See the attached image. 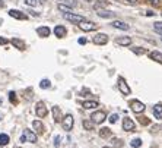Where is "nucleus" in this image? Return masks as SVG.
Returning a JSON list of instances; mask_svg holds the SVG:
<instances>
[{
  "instance_id": "1",
  "label": "nucleus",
  "mask_w": 162,
  "mask_h": 148,
  "mask_svg": "<svg viewBox=\"0 0 162 148\" xmlns=\"http://www.w3.org/2000/svg\"><path fill=\"white\" fill-rule=\"evenodd\" d=\"M73 123H74V120H73L72 114H66V116H63L61 125H63V129L66 130V132H70V130L73 129Z\"/></svg>"
},
{
  "instance_id": "2",
  "label": "nucleus",
  "mask_w": 162,
  "mask_h": 148,
  "mask_svg": "<svg viewBox=\"0 0 162 148\" xmlns=\"http://www.w3.org/2000/svg\"><path fill=\"white\" fill-rule=\"evenodd\" d=\"M107 119V114L104 113V111H95V113H92L90 114V120H92V123H98V125H101L104 120Z\"/></svg>"
},
{
  "instance_id": "3",
  "label": "nucleus",
  "mask_w": 162,
  "mask_h": 148,
  "mask_svg": "<svg viewBox=\"0 0 162 148\" xmlns=\"http://www.w3.org/2000/svg\"><path fill=\"white\" fill-rule=\"evenodd\" d=\"M22 136L25 138V142H31V144H35L36 142V133L32 132L31 129H23Z\"/></svg>"
},
{
  "instance_id": "4",
  "label": "nucleus",
  "mask_w": 162,
  "mask_h": 148,
  "mask_svg": "<svg viewBox=\"0 0 162 148\" xmlns=\"http://www.w3.org/2000/svg\"><path fill=\"white\" fill-rule=\"evenodd\" d=\"M130 107H131V110L134 111V113H143L144 109H146V106H144L142 101H139V100H133L130 103Z\"/></svg>"
},
{
  "instance_id": "5",
  "label": "nucleus",
  "mask_w": 162,
  "mask_h": 148,
  "mask_svg": "<svg viewBox=\"0 0 162 148\" xmlns=\"http://www.w3.org/2000/svg\"><path fill=\"white\" fill-rule=\"evenodd\" d=\"M63 18L66 19V21H69V22H73V24H79V22H82L83 18L80 16V15H76V13H63Z\"/></svg>"
},
{
  "instance_id": "6",
  "label": "nucleus",
  "mask_w": 162,
  "mask_h": 148,
  "mask_svg": "<svg viewBox=\"0 0 162 148\" xmlns=\"http://www.w3.org/2000/svg\"><path fill=\"white\" fill-rule=\"evenodd\" d=\"M136 128V123L130 119V117H124L123 119V129L127 130V132H131V130H134Z\"/></svg>"
},
{
  "instance_id": "7",
  "label": "nucleus",
  "mask_w": 162,
  "mask_h": 148,
  "mask_svg": "<svg viewBox=\"0 0 162 148\" xmlns=\"http://www.w3.org/2000/svg\"><path fill=\"white\" fill-rule=\"evenodd\" d=\"M77 25H79V28H80L82 31H93V29H96V25H95L93 22L82 21V22H79Z\"/></svg>"
},
{
  "instance_id": "8",
  "label": "nucleus",
  "mask_w": 162,
  "mask_h": 148,
  "mask_svg": "<svg viewBox=\"0 0 162 148\" xmlns=\"http://www.w3.org/2000/svg\"><path fill=\"white\" fill-rule=\"evenodd\" d=\"M35 111H36V116H38V117H45V116H47V113H48L47 107L44 106V103H42V101H39V103L36 104Z\"/></svg>"
},
{
  "instance_id": "9",
  "label": "nucleus",
  "mask_w": 162,
  "mask_h": 148,
  "mask_svg": "<svg viewBox=\"0 0 162 148\" xmlns=\"http://www.w3.org/2000/svg\"><path fill=\"white\" fill-rule=\"evenodd\" d=\"M118 88H120V91L124 94V95H128V94L131 93V91H130V87L127 85V82L123 79V78L118 79Z\"/></svg>"
},
{
  "instance_id": "10",
  "label": "nucleus",
  "mask_w": 162,
  "mask_h": 148,
  "mask_svg": "<svg viewBox=\"0 0 162 148\" xmlns=\"http://www.w3.org/2000/svg\"><path fill=\"white\" fill-rule=\"evenodd\" d=\"M66 34H67L66 27H63V25H57V27H54V35H57L58 38H63Z\"/></svg>"
},
{
  "instance_id": "11",
  "label": "nucleus",
  "mask_w": 162,
  "mask_h": 148,
  "mask_svg": "<svg viewBox=\"0 0 162 148\" xmlns=\"http://www.w3.org/2000/svg\"><path fill=\"white\" fill-rule=\"evenodd\" d=\"M93 43L98 44V46H104V44H107L108 43V37L105 35V34H98V35L93 37Z\"/></svg>"
},
{
  "instance_id": "12",
  "label": "nucleus",
  "mask_w": 162,
  "mask_h": 148,
  "mask_svg": "<svg viewBox=\"0 0 162 148\" xmlns=\"http://www.w3.org/2000/svg\"><path fill=\"white\" fill-rule=\"evenodd\" d=\"M53 119L54 122H61L63 120V114H61V111H60V109L57 107V106H54L53 107Z\"/></svg>"
},
{
  "instance_id": "13",
  "label": "nucleus",
  "mask_w": 162,
  "mask_h": 148,
  "mask_svg": "<svg viewBox=\"0 0 162 148\" xmlns=\"http://www.w3.org/2000/svg\"><path fill=\"white\" fill-rule=\"evenodd\" d=\"M36 32H38V35H41V37H48V35L51 34V29H50L48 27H39V28H36Z\"/></svg>"
},
{
  "instance_id": "14",
  "label": "nucleus",
  "mask_w": 162,
  "mask_h": 148,
  "mask_svg": "<svg viewBox=\"0 0 162 148\" xmlns=\"http://www.w3.org/2000/svg\"><path fill=\"white\" fill-rule=\"evenodd\" d=\"M83 109H86V110H93V109H96L99 104H98V101H95V100H92V101H83Z\"/></svg>"
},
{
  "instance_id": "15",
  "label": "nucleus",
  "mask_w": 162,
  "mask_h": 148,
  "mask_svg": "<svg viewBox=\"0 0 162 148\" xmlns=\"http://www.w3.org/2000/svg\"><path fill=\"white\" fill-rule=\"evenodd\" d=\"M112 27L117 28V29H121V31H127L128 29V25L121 22V21H112Z\"/></svg>"
},
{
  "instance_id": "16",
  "label": "nucleus",
  "mask_w": 162,
  "mask_h": 148,
  "mask_svg": "<svg viewBox=\"0 0 162 148\" xmlns=\"http://www.w3.org/2000/svg\"><path fill=\"white\" fill-rule=\"evenodd\" d=\"M9 15H10L12 18H16V19H26V16H25L22 12L15 10V9H10V10H9Z\"/></svg>"
},
{
  "instance_id": "17",
  "label": "nucleus",
  "mask_w": 162,
  "mask_h": 148,
  "mask_svg": "<svg viewBox=\"0 0 162 148\" xmlns=\"http://www.w3.org/2000/svg\"><path fill=\"white\" fill-rule=\"evenodd\" d=\"M32 128L35 129L36 133H42V132H44V125H42L39 120H34V122H32Z\"/></svg>"
},
{
  "instance_id": "18",
  "label": "nucleus",
  "mask_w": 162,
  "mask_h": 148,
  "mask_svg": "<svg viewBox=\"0 0 162 148\" xmlns=\"http://www.w3.org/2000/svg\"><path fill=\"white\" fill-rule=\"evenodd\" d=\"M98 16L99 18H105V19H109V18H114V12H109V10H99L98 12Z\"/></svg>"
},
{
  "instance_id": "19",
  "label": "nucleus",
  "mask_w": 162,
  "mask_h": 148,
  "mask_svg": "<svg viewBox=\"0 0 162 148\" xmlns=\"http://www.w3.org/2000/svg\"><path fill=\"white\" fill-rule=\"evenodd\" d=\"M115 41L120 46H130L131 44V38H128V37H120V38H117Z\"/></svg>"
},
{
  "instance_id": "20",
  "label": "nucleus",
  "mask_w": 162,
  "mask_h": 148,
  "mask_svg": "<svg viewBox=\"0 0 162 148\" xmlns=\"http://www.w3.org/2000/svg\"><path fill=\"white\" fill-rule=\"evenodd\" d=\"M9 141H10V138H9V135H7V133H0V147L7 145V144H9Z\"/></svg>"
},
{
  "instance_id": "21",
  "label": "nucleus",
  "mask_w": 162,
  "mask_h": 148,
  "mask_svg": "<svg viewBox=\"0 0 162 148\" xmlns=\"http://www.w3.org/2000/svg\"><path fill=\"white\" fill-rule=\"evenodd\" d=\"M153 114H155L156 119H162V104L153 106Z\"/></svg>"
},
{
  "instance_id": "22",
  "label": "nucleus",
  "mask_w": 162,
  "mask_h": 148,
  "mask_svg": "<svg viewBox=\"0 0 162 148\" xmlns=\"http://www.w3.org/2000/svg\"><path fill=\"white\" fill-rule=\"evenodd\" d=\"M150 59L155 60V62L162 63V53H159V52H152V53H150Z\"/></svg>"
},
{
  "instance_id": "23",
  "label": "nucleus",
  "mask_w": 162,
  "mask_h": 148,
  "mask_svg": "<svg viewBox=\"0 0 162 148\" xmlns=\"http://www.w3.org/2000/svg\"><path fill=\"white\" fill-rule=\"evenodd\" d=\"M57 9H58L60 12H63V13H70V12H72V7H69V6H66V4H63V3H60V4L57 6Z\"/></svg>"
},
{
  "instance_id": "24",
  "label": "nucleus",
  "mask_w": 162,
  "mask_h": 148,
  "mask_svg": "<svg viewBox=\"0 0 162 148\" xmlns=\"http://www.w3.org/2000/svg\"><path fill=\"white\" fill-rule=\"evenodd\" d=\"M99 136H101V138H108V136H111V129H108V128H101Z\"/></svg>"
},
{
  "instance_id": "25",
  "label": "nucleus",
  "mask_w": 162,
  "mask_h": 148,
  "mask_svg": "<svg viewBox=\"0 0 162 148\" xmlns=\"http://www.w3.org/2000/svg\"><path fill=\"white\" fill-rule=\"evenodd\" d=\"M130 145H131L133 148H139V147H142V139H140V138H134V139H131Z\"/></svg>"
},
{
  "instance_id": "26",
  "label": "nucleus",
  "mask_w": 162,
  "mask_h": 148,
  "mask_svg": "<svg viewBox=\"0 0 162 148\" xmlns=\"http://www.w3.org/2000/svg\"><path fill=\"white\" fill-rule=\"evenodd\" d=\"M39 87H41L42 90H48V88L51 87V82H50L48 79H42V81L39 82Z\"/></svg>"
},
{
  "instance_id": "27",
  "label": "nucleus",
  "mask_w": 162,
  "mask_h": 148,
  "mask_svg": "<svg viewBox=\"0 0 162 148\" xmlns=\"http://www.w3.org/2000/svg\"><path fill=\"white\" fill-rule=\"evenodd\" d=\"M42 1L44 0H25V3L28 4V6H38V4H42Z\"/></svg>"
},
{
  "instance_id": "28",
  "label": "nucleus",
  "mask_w": 162,
  "mask_h": 148,
  "mask_svg": "<svg viewBox=\"0 0 162 148\" xmlns=\"http://www.w3.org/2000/svg\"><path fill=\"white\" fill-rule=\"evenodd\" d=\"M12 43H13V44H15L18 49H23V47H25L23 41H20V40H18V38H13V40H12Z\"/></svg>"
},
{
  "instance_id": "29",
  "label": "nucleus",
  "mask_w": 162,
  "mask_h": 148,
  "mask_svg": "<svg viewBox=\"0 0 162 148\" xmlns=\"http://www.w3.org/2000/svg\"><path fill=\"white\" fill-rule=\"evenodd\" d=\"M131 52H133V53H136V54H144V53H146V49H140V47H133V49H131Z\"/></svg>"
},
{
  "instance_id": "30",
  "label": "nucleus",
  "mask_w": 162,
  "mask_h": 148,
  "mask_svg": "<svg viewBox=\"0 0 162 148\" xmlns=\"http://www.w3.org/2000/svg\"><path fill=\"white\" fill-rule=\"evenodd\" d=\"M153 29H155L156 32L162 34V22H155V24H153Z\"/></svg>"
},
{
  "instance_id": "31",
  "label": "nucleus",
  "mask_w": 162,
  "mask_h": 148,
  "mask_svg": "<svg viewBox=\"0 0 162 148\" xmlns=\"http://www.w3.org/2000/svg\"><path fill=\"white\" fill-rule=\"evenodd\" d=\"M64 4L69 6V7H74L77 4V1H74V0H64Z\"/></svg>"
},
{
  "instance_id": "32",
  "label": "nucleus",
  "mask_w": 162,
  "mask_h": 148,
  "mask_svg": "<svg viewBox=\"0 0 162 148\" xmlns=\"http://www.w3.org/2000/svg\"><path fill=\"white\" fill-rule=\"evenodd\" d=\"M108 120H109V123H117V120H118V116H117V114H111V116L108 117Z\"/></svg>"
},
{
  "instance_id": "33",
  "label": "nucleus",
  "mask_w": 162,
  "mask_h": 148,
  "mask_svg": "<svg viewBox=\"0 0 162 148\" xmlns=\"http://www.w3.org/2000/svg\"><path fill=\"white\" fill-rule=\"evenodd\" d=\"M83 128H85L86 130H90L92 129V123L88 122V120H83Z\"/></svg>"
},
{
  "instance_id": "34",
  "label": "nucleus",
  "mask_w": 162,
  "mask_h": 148,
  "mask_svg": "<svg viewBox=\"0 0 162 148\" xmlns=\"http://www.w3.org/2000/svg\"><path fill=\"white\" fill-rule=\"evenodd\" d=\"M53 141H54V147H60V135H55Z\"/></svg>"
},
{
  "instance_id": "35",
  "label": "nucleus",
  "mask_w": 162,
  "mask_h": 148,
  "mask_svg": "<svg viewBox=\"0 0 162 148\" xmlns=\"http://www.w3.org/2000/svg\"><path fill=\"white\" fill-rule=\"evenodd\" d=\"M9 98H10V101H12V103H15V100H16V98H15V93H13V91H10V93H9Z\"/></svg>"
},
{
  "instance_id": "36",
  "label": "nucleus",
  "mask_w": 162,
  "mask_h": 148,
  "mask_svg": "<svg viewBox=\"0 0 162 148\" xmlns=\"http://www.w3.org/2000/svg\"><path fill=\"white\" fill-rule=\"evenodd\" d=\"M0 44H1V46H6V44H7V40L3 38V37H0Z\"/></svg>"
},
{
  "instance_id": "37",
  "label": "nucleus",
  "mask_w": 162,
  "mask_h": 148,
  "mask_svg": "<svg viewBox=\"0 0 162 148\" xmlns=\"http://www.w3.org/2000/svg\"><path fill=\"white\" fill-rule=\"evenodd\" d=\"M79 44H82V46H83V44H86V38H85V37L79 38Z\"/></svg>"
},
{
  "instance_id": "38",
  "label": "nucleus",
  "mask_w": 162,
  "mask_h": 148,
  "mask_svg": "<svg viewBox=\"0 0 162 148\" xmlns=\"http://www.w3.org/2000/svg\"><path fill=\"white\" fill-rule=\"evenodd\" d=\"M150 3H152L153 6H158V4H159V0H150Z\"/></svg>"
},
{
  "instance_id": "39",
  "label": "nucleus",
  "mask_w": 162,
  "mask_h": 148,
  "mask_svg": "<svg viewBox=\"0 0 162 148\" xmlns=\"http://www.w3.org/2000/svg\"><path fill=\"white\" fill-rule=\"evenodd\" d=\"M146 15H147V16H153V15H155V12H152V10H147V12H146Z\"/></svg>"
},
{
  "instance_id": "40",
  "label": "nucleus",
  "mask_w": 162,
  "mask_h": 148,
  "mask_svg": "<svg viewBox=\"0 0 162 148\" xmlns=\"http://www.w3.org/2000/svg\"><path fill=\"white\" fill-rule=\"evenodd\" d=\"M127 1H130V3H136L137 0H127Z\"/></svg>"
},
{
  "instance_id": "41",
  "label": "nucleus",
  "mask_w": 162,
  "mask_h": 148,
  "mask_svg": "<svg viewBox=\"0 0 162 148\" xmlns=\"http://www.w3.org/2000/svg\"><path fill=\"white\" fill-rule=\"evenodd\" d=\"M0 106H1V98H0Z\"/></svg>"
},
{
  "instance_id": "42",
  "label": "nucleus",
  "mask_w": 162,
  "mask_h": 148,
  "mask_svg": "<svg viewBox=\"0 0 162 148\" xmlns=\"http://www.w3.org/2000/svg\"><path fill=\"white\" fill-rule=\"evenodd\" d=\"M0 120H1V114H0Z\"/></svg>"
},
{
  "instance_id": "43",
  "label": "nucleus",
  "mask_w": 162,
  "mask_h": 148,
  "mask_svg": "<svg viewBox=\"0 0 162 148\" xmlns=\"http://www.w3.org/2000/svg\"><path fill=\"white\" fill-rule=\"evenodd\" d=\"M0 6H1V0H0Z\"/></svg>"
},
{
  "instance_id": "44",
  "label": "nucleus",
  "mask_w": 162,
  "mask_h": 148,
  "mask_svg": "<svg viewBox=\"0 0 162 148\" xmlns=\"http://www.w3.org/2000/svg\"><path fill=\"white\" fill-rule=\"evenodd\" d=\"M104 148H109V147H104Z\"/></svg>"
},
{
  "instance_id": "45",
  "label": "nucleus",
  "mask_w": 162,
  "mask_h": 148,
  "mask_svg": "<svg viewBox=\"0 0 162 148\" xmlns=\"http://www.w3.org/2000/svg\"><path fill=\"white\" fill-rule=\"evenodd\" d=\"M161 15H162V12H161Z\"/></svg>"
},
{
  "instance_id": "46",
  "label": "nucleus",
  "mask_w": 162,
  "mask_h": 148,
  "mask_svg": "<svg viewBox=\"0 0 162 148\" xmlns=\"http://www.w3.org/2000/svg\"><path fill=\"white\" fill-rule=\"evenodd\" d=\"M161 40H162V37H161Z\"/></svg>"
}]
</instances>
